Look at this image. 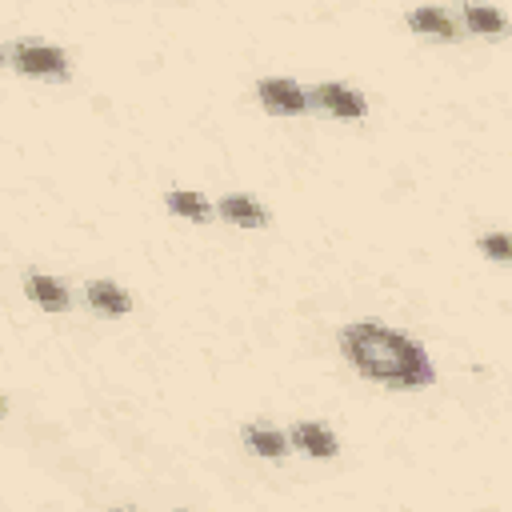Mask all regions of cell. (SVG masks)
Returning <instances> with one entry per match:
<instances>
[{
	"mask_svg": "<svg viewBox=\"0 0 512 512\" xmlns=\"http://www.w3.org/2000/svg\"><path fill=\"white\" fill-rule=\"evenodd\" d=\"M4 412H8V404H4V400H0V416H4Z\"/></svg>",
	"mask_w": 512,
	"mask_h": 512,
	"instance_id": "5bb4252c",
	"label": "cell"
},
{
	"mask_svg": "<svg viewBox=\"0 0 512 512\" xmlns=\"http://www.w3.org/2000/svg\"><path fill=\"white\" fill-rule=\"evenodd\" d=\"M84 300H88L92 308L108 312V316H124V312L132 308L128 292H124V288H116L112 280H88V284H84Z\"/></svg>",
	"mask_w": 512,
	"mask_h": 512,
	"instance_id": "ba28073f",
	"label": "cell"
},
{
	"mask_svg": "<svg viewBox=\"0 0 512 512\" xmlns=\"http://www.w3.org/2000/svg\"><path fill=\"white\" fill-rule=\"evenodd\" d=\"M4 60H8V52H4V48H0V64H4Z\"/></svg>",
	"mask_w": 512,
	"mask_h": 512,
	"instance_id": "9a60e30c",
	"label": "cell"
},
{
	"mask_svg": "<svg viewBox=\"0 0 512 512\" xmlns=\"http://www.w3.org/2000/svg\"><path fill=\"white\" fill-rule=\"evenodd\" d=\"M8 60L16 72L24 76H48V80H68V56L52 44H40V40H16L8 48Z\"/></svg>",
	"mask_w": 512,
	"mask_h": 512,
	"instance_id": "7a4b0ae2",
	"label": "cell"
},
{
	"mask_svg": "<svg viewBox=\"0 0 512 512\" xmlns=\"http://www.w3.org/2000/svg\"><path fill=\"white\" fill-rule=\"evenodd\" d=\"M308 104L324 108L336 120H360L368 112V100L356 88H348V84H320V88L308 92Z\"/></svg>",
	"mask_w": 512,
	"mask_h": 512,
	"instance_id": "277c9868",
	"label": "cell"
},
{
	"mask_svg": "<svg viewBox=\"0 0 512 512\" xmlns=\"http://www.w3.org/2000/svg\"><path fill=\"white\" fill-rule=\"evenodd\" d=\"M460 16H464V24H468L472 32H484V36H504V12H496V8H476V4H464V8H460Z\"/></svg>",
	"mask_w": 512,
	"mask_h": 512,
	"instance_id": "7c38bea8",
	"label": "cell"
},
{
	"mask_svg": "<svg viewBox=\"0 0 512 512\" xmlns=\"http://www.w3.org/2000/svg\"><path fill=\"white\" fill-rule=\"evenodd\" d=\"M408 28L424 32V36H432V40H452V36H460V32H456V20H452L444 8H416V12H408Z\"/></svg>",
	"mask_w": 512,
	"mask_h": 512,
	"instance_id": "9c48e42d",
	"label": "cell"
},
{
	"mask_svg": "<svg viewBox=\"0 0 512 512\" xmlns=\"http://www.w3.org/2000/svg\"><path fill=\"white\" fill-rule=\"evenodd\" d=\"M256 96H260V104H264L268 112H276V116H296V112L308 108V92H304L296 80H288V76H268V80H260V84H256Z\"/></svg>",
	"mask_w": 512,
	"mask_h": 512,
	"instance_id": "3957f363",
	"label": "cell"
},
{
	"mask_svg": "<svg viewBox=\"0 0 512 512\" xmlns=\"http://www.w3.org/2000/svg\"><path fill=\"white\" fill-rule=\"evenodd\" d=\"M340 352L348 356L356 372H364L368 380L392 384V388H428L436 376L420 340L396 328H384L376 320H356L340 328Z\"/></svg>",
	"mask_w": 512,
	"mask_h": 512,
	"instance_id": "6da1fadb",
	"label": "cell"
},
{
	"mask_svg": "<svg viewBox=\"0 0 512 512\" xmlns=\"http://www.w3.org/2000/svg\"><path fill=\"white\" fill-rule=\"evenodd\" d=\"M292 448H300L304 456H316V460H332V456L340 452L336 436H332L328 428L312 424V420H296V424H292Z\"/></svg>",
	"mask_w": 512,
	"mask_h": 512,
	"instance_id": "5b68a950",
	"label": "cell"
},
{
	"mask_svg": "<svg viewBox=\"0 0 512 512\" xmlns=\"http://www.w3.org/2000/svg\"><path fill=\"white\" fill-rule=\"evenodd\" d=\"M480 248H484V252H488L492 260H500V264L508 260V236H504V232H492V236H480Z\"/></svg>",
	"mask_w": 512,
	"mask_h": 512,
	"instance_id": "4fadbf2b",
	"label": "cell"
},
{
	"mask_svg": "<svg viewBox=\"0 0 512 512\" xmlns=\"http://www.w3.org/2000/svg\"><path fill=\"white\" fill-rule=\"evenodd\" d=\"M24 292H28V300H36L44 312H64V308H68V288H64L56 276L32 272V276L24 280Z\"/></svg>",
	"mask_w": 512,
	"mask_h": 512,
	"instance_id": "52a82bcc",
	"label": "cell"
},
{
	"mask_svg": "<svg viewBox=\"0 0 512 512\" xmlns=\"http://www.w3.org/2000/svg\"><path fill=\"white\" fill-rule=\"evenodd\" d=\"M168 212L172 216H184V220H196V224H204L208 216H212V204L200 196V192H184V188H176V192H168Z\"/></svg>",
	"mask_w": 512,
	"mask_h": 512,
	"instance_id": "8fae6325",
	"label": "cell"
},
{
	"mask_svg": "<svg viewBox=\"0 0 512 512\" xmlns=\"http://www.w3.org/2000/svg\"><path fill=\"white\" fill-rule=\"evenodd\" d=\"M216 208H220L224 220H232V224H240V228H260V224L268 220V212H264L256 200H248V196H224Z\"/></svg>",
	"mask_w": 512,
	"mask_h": 512,
	"instance_id": "30bf717a",
	"label": "cell"
},
{
	"mask_svg": "<svg viewBox=\"0 0 512 512\" xmlns=\"http://www.w3.org/2000/svg\"><path fill=\"white\" fill-rule=\"evenodd\" d=\"M240 440H244L248 452L264 456V460H280L288 452V436L276 432V428H268V424H244L240 428Z\"/></svg>",
	"mask_w": 512,
	"mask_h": 512,
	"instance_id": "8992f818",
	"label": "cell"
}]
</instances>
